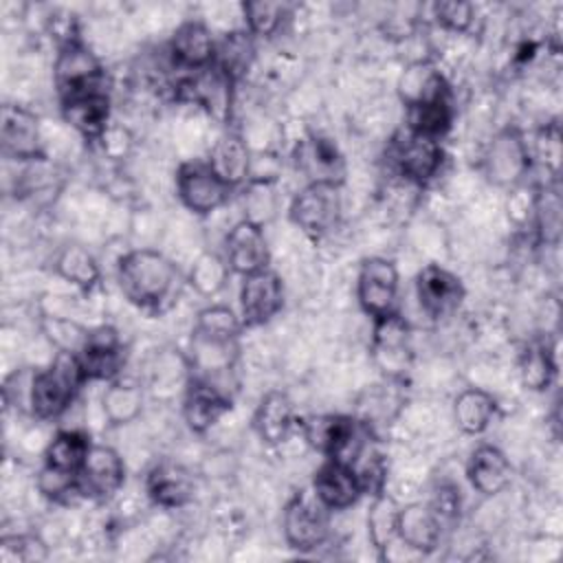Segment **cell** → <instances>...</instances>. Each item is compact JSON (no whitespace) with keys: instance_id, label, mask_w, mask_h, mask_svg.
Wrapping results in <instances>:
<instances>
[{"instance_id":"44dd1931","label":"cell","mask_w":563,"mask_h":563,"mask_svg":"<svg viewBox=\"0 0 563 563\" xmlns=\"http://www.w3.org/2000/svg\"><path fill=\"white\" fill-rule=\"evenodd\" d=\"M227 262L229 268L242 277L268 268V244L264 227L242 218L227 235Z\"/></svg>"},{"instance_id":"f1b7e54d","label":"cell","mask_w":563,"mask_h":563,"mask_svg":"<svg viewBox=\"0 0 563 563\" xmlns=\"http://www.w3.org/2000/svg\"><path fill=\"white\" fill-rule=\"evenodd\" d=\"M207 163L233 189L246 183L251 176V154L246 141L235 132H227L216 141Z\"/></svg>"},{"instance_id":"7c38bea8","label":"cell","mask_w":563,"mask_h":563,"mask_svg":"<svg viewBox=\"0 0 563 563\" xmlns=\"http://www.w3.org/2000/svg\"><path fill=\"white\" fill-rule=\"evenodd\" d=\"M0 145L7 158L20 163L44 158L40 119L22 106L4 103L0 110Z\"/></svg>"},{"instance_id":"5bb4252c","label":"cell","mask_w":563,"mask_h":563,"mask_svg":"<svg viewBox=\"0 0 563 563\" xmlns=\"http://www.w3.org/2000/svg\"><path fill=\"white\" fill-rule=\"evenodd\" d=\"M125 482V464L112 446L92 444L77 473V493L92 499H110Z\"/></svg>"},{"instance_id":"603a6c76","label":"cell","mask_w":563,"mask_h":563,"mask_svg":"<svg viewBox=\"0 0 563 563\" xmlns=\"http://www.w3.org/2000/svg\"><path fill=\"white\" fill-rule=\"evenodd\" d=\"M169 55L174 64L185 70H202L213 64L216 40L202 22L189 20L174 31L169 40Z\"/></svg>"},{"instance_id":"5b68a950","label":"cell","mask_w":563,"mask_h":563,"mask_svg":"<svg viewBox=\"0 0 563 563\" xmlns=\"http://www.w3.org/2000/svg\"><path fill=\"white\" fill-rule=\"evenodd\" d=\"M53 77L57 92L64 99L92 92V90H103V77L106 70L97 55L77 37L64 40L59 44V53L53 66Z\"/></svg>"},{"instance_id":"ee69618b","label":"cell","mask_w":563,"mask_h":563,"mask_svg":"<svg viewBox=\"0 0 563 563\" xmlns=\"http://www.w3.org/2000/svg\"><path fill=\"white\" fill-rule=\"evenodd\" d=\"M435 20L455 33H464L473 22V4L460 0H444L433 7Z\"/></svg>"},{"instance_id":"60d3db41","label":"cell","mask_w":563,"mask_h":563,"mask_svg":"<svg viewBox=\"0 0 563 563\" xmlns=\"http://www.w3.org/2000/svg\"><path fill=\"white\" fill-rule=\"evenodd\" d=\"M246 31L251 35L260 37H271L279 26L286 15V7L282 2H268V0H253L242 4Z\"/></svg>"},{"instance_id":"7bdbcfd3","label":"cell","mask_w":563,"mask_h":563,"mask_svg":"<svg viewBox=\"0 0 563 563\" xmlns=\"http://www.w3.org/2000/svg\"><path fill=\"white\" fill-rule=\"evenodd\" d=\"M534 216H537V227L541 233V240L545 242H556L561 233V198L556 189H545L534 198Z\"/></svg>"},{"instance_id":"b9f144b4","label":"cell","mask_w":563,"mask_h":563,"mask_svg":"<svg viewBox=\"0 0 563 563\" xmlns=\"http://www.w3.org/2000/svg\"><path fill=\"white\" fill-rule=\"evenodd\" d=\"M46 556V545L33 534H7L0 539V563H33Z\"/></svg>"},{"instance_id":"2e32d148","label":"cell","mask_w":563,"mask_h":563,"mask_svg":"<svg viewBox=\"0 0 563 563\" xmlns=\"http://www.w3.org/2000/svg\"><path fill=\"white\" fill-rule=\"evenodd\" d=\"M416 292H418L420 308L431 319L451 317L464 301L462 279L438 264H427L418 273Z\"/></svg>"},{"instance_id":"ac0fdd59","label":"cell","mask_w":563,"mask_h":563,"mask_svg":"<svg viewBox=\"0 0 563 563\" xmlns=\"http://www.w3.org/2000/svg\"><path fill=\"white\" fill-rule=\"evenodd\" d=\"M312 488H314V497L328 510H345L354 506L358 497L365 493L356 468L330 457L317 468Z\"/></svg>"},{"instance_id":"30bf717a","label":"cell","mask_w":563,"mask_h":563,"mask_svg":"<svg viewBox=\"0 0 563 563\" xmlns=\"http://www.w3.org/2000/svg\"><path fill=\"white\" fill-rule=\"evenodd\" d=\"M238 339L240 336L216 334V332H205L194 328L189 339V354H187V365L191 376L213 383V378L233 372L240 356Z\"/></svg>"},{"instance_id":"6da1fadb","label":"cell","mask_w":563,"mask_h":563,"mask_svg":"<svg viewBox=\"0 0 563 563\" xmlns=\"http://www.w3.org/2000/svg\"><path fill=\"white\" fill-rule=\"evenodd\" d=\"M117 282L125 299L143 310H163L178 292L176 266L154 249L125 253L117 266Z\"/></svg>"},{"instance_id":"4dcf8cb0","label":"cell","mask_w":563,"mask_h":563,"mask_svg":"<svg viewBox=\"0 0 563 563\" xmlns=\"http://www.w3.org/2000/svg\"><path fill=\"white\" fill-rule=\"evenodd\" d=\"M497 413V400L477 387H468L457 394L453 402V416L457 427L468 435L484 433Z\"/></svg>"},{"instance_id":"d6986e66","label":"cell","mask_w":563,"mask_h":563,"mask_svg":"<svg viewBox=\"0 0 563 563\" xmlns=\"http://www.w3.org/2000/svg\"><path fill=\"white\" fill-rule=\"evenodd\" d=\"M394 161L405 178L413 183H427L438 174L442 165L440 139L405 130V134L394 143Z\"/></svg>"},{"instance_id":"8d00e7d4","label":"cell","mask_w":563,"mask_h":563,"mask_svg":"<svg viewBox=\"0 0 563 563\" xmlns=\"http://www.w3.org/2000/svg\"><path fill=\"white\" fill-rule=\"evenodd\" d=\"M453 110L451 99H440L431 103H422L416 108H407V130L416 134H424L431 139H440L451 128Z\"/></svg>"},{"instance_id":"ab89813d","label":"cell","mask_w":563,"mask_h":563,"mask_svg":"<svg viewBox=\"0 0 563 563\" xmlns=\"http://www.w3.org/2000/svg\"><path fill=\"white\" fill-rule=\"evenodd\" d=\"M396 517H398L396 501L385 493L374 495V504L367 515V530H369L372 543L378 550L387 548L389 541L396 537Z\"/></svg>"},{"instance_id":"7402d4cb","label":"cell","mask_w":563,"mask_h":563,"mask_svg":"<svg viewBox=\"0 0 563 563\" xmlns=\"http://www.w3.org/2000/svg\"><path fill=\"white\" fill-rule=\"evenodd\" d=\"M231 398L213 383L202 378H189L183 398V418L194 433L209 431L227 411Z\"/></svg>"},{"instance_id":"7a4b0ae2","label":"cell","mask_w":563,"mask_h":563,"mask_svg":"<svg viewBox=\"0 0 563 563\" xmlns=\"http://www.w3.org/2000/svg\"><path fill=\"white\" fill-rule=\"evenodd\" d=\"M86 380L88 378L84 374L79 354L70 350H57L55 358L44 369L33 372L29 413L40 420L62 416Z\"/></svg>"},{"instance_id":"484cf974","label":"cell","mask_w":563,"mask_h":563,"mask_svg":"<svg viewBox=\"0 0 563 563\" xmlns=\"http://www.w3.org/2000/svg\"><path fill=\"white\" fill-rule=\"evenodd\" d=\"M64 119L86 139L99 141L110 121V97L106 90L84 92L62 101Z\"/></svg>"},{"instance_id":"9a60e30c","label":"cell","mask_w":563,"mask_h":563,"mask_svg":"<svg viewBox=\"0 0 563 563\" xmlns=\"http://www.w3.org/2000/svg\"><path fill=\"white\" fill-rule=\"evenodd\" d=\"M292 161L297 172H301L308 183L341 185L345 178V158L336 143L325 136L308 134L301 139L295 145Z\"/></svg>"},{"instance_id":"d4e9b609","label":"cell","mask_w":563,"mask_h":563,"mask_svg":"<svg viewBox=\"0 0 563 563\" xmlns=\"http://www.w3.org/2000/svg\"><path fill=\"white\" fill-rule=\"evenodd\" d=\"M466 477L479 495L493 497L499 495L510 484L512 466L497 446L479 444L468 457Z\"/></svg>"},{"instance_id":"4316f807","label":"cell","mask_w":563,"mask_h":563,"mask_svg":"<svg viewBox=\"0 0 563 563\" xmlns=\"http://www.w3.org/2000/svg\"><path fill=\"white\" fill-rule=\"evenodd\" d=\"M398 95L407 108L451 99L444 75L429 62H413L398 79Z\"/></svg>"},{"instance_id":"d590c367","label":"cell","mask_w":563,"mask_h":563,"mask_svg":"<svg viewBox=\"0 0 563 563\" xmlns=\"http://www.w3.org/2000/svg\"><path fill=\"white\" fill-rule=\"evenodd\" d=\"M229 273H231V268H229L227 260H222L218 253L205 251L191 264L189 284L194 286V290L198 295L213 297V295H218L227 286Z\"/></svg>"},{"instance_id":"8fae6325","label":"cell","mask_w":563,"mask_h":563,"mask_svg":"<svg viewBox=\"0 0 563 563\" xmlns=\"http://www.w3.org/2000/svg\"><path fill=\"white\" fill-rule=\"evenodd\" d=\"M282 526L290 548L310 552L328 539V508L317 497L297 493L284 508Z\"/></svg>"},{"instance_id":"e0dca14e","label":"cell","mask_w":563,"mask_h":563,"mask_svg":"<svg viewBox=\"0 0 563 563\" xmlns=\"http://www.w3.org/2000/svg\"><path fill=\"white\" fill-rule=\"evenodd\" d=\"M231 88L233 81L211 64L180 79L176 86V95L183 101H194L202 106L216 119H224L231 110Z\"/></svg>"},{"instance_id":"f546056e","label":"cell","mask_w":563,"mask_h":563,"mask_svg":"<svg viewBox=\"0 0 563 563\" xmlns=\"http://www.w3.org/2000/svg\"><path fill=\"white\" fill-rule=\"evenodd\" d=\"M147 495L163 508H178L189 501L194 484L187 468L174 462H161L147 473Z\"/></svg>"},{"instance_id":"ba28073f","label":"cell","mask_w":563,"mask_h":563,"mask_svg":"<svg viewBox=\"0 0 563 563\" xmlns=\"http://www.w3.org/2000/svg\"><path fill=\"white\" fill-rule=\"evenodd\" d=\"M176 191H178L180 202L189 211L207 216V213L220 209L229 200L233 187H229L209 167L207 161L205 163L189 161V163H183L176 172Z\"/></svg>"},{"instance_id":"74e56055","label":"cell","mask_w":563,"mask_h":563,"mask_svg":"<svg viewBox=\"0 0 563 563\" xmlns=\"http://www.w3.org/2000/svg\"><path fill=\"white\" fill-rule=\"evenodd\" d=\"M242 207H244V218L260 227L273 220L277 211V194H275L273 180L251 178L242 194Z\"/></svg>"},{"instance_id":"52a82bcc","label":"cell","mask_w":563,"mask_h":563,"mask_svg":"<svg viewBox=\"0 0 563 563\" xmlns=\"http://www.w3.org/2000/svg\"><path fill=\"white\" fill-rule=\"evenodd\" d=\"M532 154L517 128L499 130L484 152V174L497 187H515L530 172Z\"/></svg>"},{"instance_id":"9c48e42d","label":"cell","mask_w":563,"mask_h":563,"mask_svg":"<svg viewBox=\"0 0 563 563\" xmlns=\"http://www.w3.org/2000/svg\"><path fill=\"white\" fill-rule=\"evenodd\" d=\"M356 297L365 314L380 319L396 312L398 271L391 260L367 257L363 260L356 277Z\"/></svg>"},{"instance_id":"cb8c5ba5","label":"cell","mask_w":563,"mask_h":563,"mask_svg":"<svg viewBox=\"0 0 563 563\" xmlns=\"http://www.w3.org/2000/svg\"><path fill=\"white\" fill-rule=\"evenodd\" d=\"M396 537L416 552H433L442 537V521L429 504L398 508Z\"/></svg>"},{"instance_id":"d6a6232c","label":"cell","mask_w":563,"mask_h":563,"mask_svg":"<svg viewBox=\"0 0 563 563\" xmlns=\"http://www.w3.org/2000/svg\"><path fill=\"white\" fill-rule=\"evenodd\" d=\"M90 446H92V442L86 433L59 431L44 451V466H51L55 471L77 477Z\"/></svg>"},{"instance_id":"f6af8a7d","label":"cell","mask_w":563,"mask_h":563,"mask_svg":"<svg viewBox=\"0 0 563 563\" xmlns=\"http://www.w3.org/2000/svg\"><path fill=\"white\" fill-rule=\"evenodd\" d=\"M429 506L435 510V515L440 517V521H449L457 517L460 510V495L455 493V488H440L435 493V497L429 501Z\"/></svg>"},{"instance_id":"1f68e13d","label":"cell","mask_w":563,"mask_h":563,"mask_svg":"<svg viewBox=\"0 0 563 563\" xmlns=\"http://www.w3.org/2000/svg\"><path fill=\"white\" fill-rule=\"evenodd\" d=\"M253 53V35L249 31H233L227 33L220 42H216L213 66L235 84L240 77L249 73Z\"/></svg>"},{"instance_id":"8992f818","label":"cell","mask_w":563,"mask_h":563,"mask_svg":"<svg viewBox=\"0 0 563 563\" xmlns=\"http://www.w3.org/2000/svg\"><path fill=\"white\" fill-rule=\"evenodd\" d=\"M372 361L387 380H402L411 367V334L407 321L398 314L374 319Z\"/></svg>"},{"instance_id":"83f0119b","label":"cell","mask_w":563,"mask_h":563,"mask_svg":"<svg viewBox=\"0 0 563 563\" xmlns=\"http://www.w3.org/2000/svg\"><path fill=\"white\" fill-rule=\"evenodd\" d=\"M253 427L264 444L277 446L288 440L295 427L292 402L284 391H268L253 416Z\"/></svg>"},{"instance_id":"3957f363","label":"cell","mask_w":563,"mask_h":563,"mask_svg":"<svg viewBox=\"0 0 563 563\" xmlns=\"http://www.w3.org/2000/svg\"><path fill=\"white\" fill-rule=\"evenodd\" d=\"M301 429L308 444L330 460L356 466L365 451V422L352 416H310L303 420Z\"/></svg>"},{"instance_id":"f35d334b","label":"cell","mask_w":563,"mask_h":563,"mask_svg":"<svg viewBox=\"0 0 563 563\" xmlns=\"http://www.w3.org/2000/svg\"><path fill=\"white\" fill-rule=\"evenodd\" d=\"M556 365L552 358V352L545 345H528L521 354L519 361V374H521V383L532 389V391H541L545 389L552 378H554Z\"/></svg>"},{"instance_id":"836d02e7","label":"cell","mask_w":563,"mask_h":563,"mask_svg":"<svg viewBox=\"0 0 563 563\" xmlns=\"http://www.w3.org/2000/svg\"><path fill=\"white\" fill-rule=\"evenodd\" d=\"M55 273L81 290H90L99 282L97 260L81 244H66L55 257Z\"/></svg>"},{"instance_id":"277c9868","label":"cell","mask_w":563,"mask_h":563,"mask_svg":"<svg viewBox=\"0 0 563 563\" xmlns=\"http://www.w3.org/2000/svg\"><path fill=\"white\" fill-rule=\"evenodd\" d=\"M341 185L308 183L290 202L288 216L312 240L334 231L341 220Z\"/></svg>"},{"instance_id":"e575fe53","label":"cell","mask_w":563,"mask_h":563,"mask_svg":"<svg viewBox=\"0 0 563 563\" xmlns=\"http://www.w3.org/2000/svg\"><path fill=\"white\" fill-rule=\"evenodd\" d=\"M143 389L134 383H112L101 396V409L110 424H128L143 411Z\"/></svg>"},{"instance_id":"ffe728a7","label":"cell","mask_w":563,"mask_h":563,"mask_svg":"<svg viewBox=\"0 0 563 563\" xmlns=\"http://www.w3.org/2000/svg\"><path fill=\"white\" fill-rule=\"evenodd\" d=\"M79 361L88 380H110L119 374L123 363V345L119 332L110 325L88 330L79 347Z\"/></svg>"},{"instance_id":"4fadbf2b","label":"cell","mask_w":563,"mask_h":563,"mask_svg":"<svg viewBox=\"0 0 563 563\" xmlns=\"http://www.w3.org/2000/svg\"><path fill=\"white\" fill-rule=\"evenodd\" d=\"M284 306V284L271 268H262L242 279L240 310L242 325L255 328L268 323Z\"/></svg>"}]
</instances>
